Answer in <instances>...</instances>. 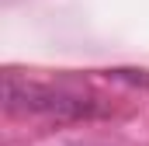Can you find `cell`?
Listing matches in <instances>:
<instances>
[{"mask_svg": "<svg viewBox=\"0 0 149 146\" xmlns=\"http://www.w3.org/2000/svg\"><path fill=\"white\" fill-rule=\"evenodd\" d=\"M3 108L24 111V115H49V118H59V122H80V118H94V115L108 111L90 94L38 87V84H17L14 77L3 80Z\"/></svg>", "mask_w": 149, "mask_h": 146, "instance_id": "obj_1", "label": "cell"}, {"mask_svg": "<svg viewBox=\"0 0 149 146\" xmlns=\"http://www.w3.org/2000/svg\"><path fill=\"white\" fill-rule=\"evenodd\" d=\"M104 77L118 80V84H128V87H149V70H125V66H118V70H108Z\"/></svg>", "mask_w": 149, "mask_h": 146, "instance_id": "obj_2", "label": "cell"}]
</instances>
